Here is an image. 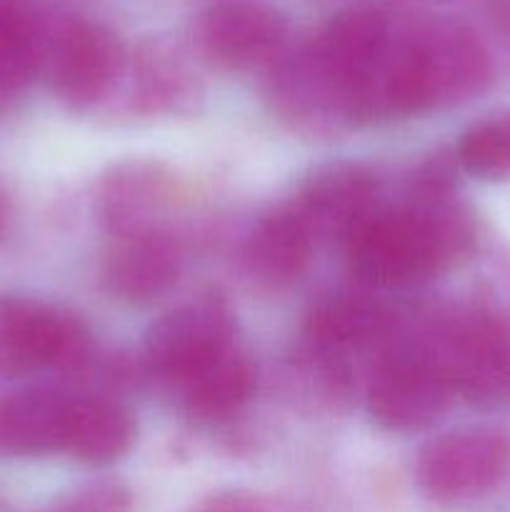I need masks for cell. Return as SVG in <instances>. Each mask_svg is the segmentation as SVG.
<instances>
[{"mask_svg":"<svg viewBox=\"0 0 510 512\" xmlns=\"http://www.w3.org/2000/svg\"><path fill=\"white\" fill-rule=\"evenodd\" d=\"M455 163L473 178H505L510 175V115L483 120L460 135L453 153Z\"/></svg>","mask_w":510,"mask_h":512,"instance_id":"ac0fdd59","label":"cell"},{"mask_svg":"<svg viewBox=\"0 0 510 512\" xmlns=\"http://www.w3.org/2000/svg\"><path fill=\"white\" fill-rule=\"evenodd\" d=\"M233 345L235 315L228 300L218 293H203L150 325L140 363L150 378L178 388Z\"/></svg>","mask_w":510,"mask_h":512,"instance_id":"5b68a950","label":"cell"},{"mask_svg":"<svg viewBox=\"0 0 510 512\" xmlns=\"http://www.w3.org/2000/svg\"><path fill=\"white\" fill-rule=\"evenodd\" d=\"M190 512H303L295 508L293 503L275 495L258 493V490L248 488H228L218 490V493L208 495L193 505Z\"/></svg>","mask_w":510,"mask_h":512,"instance_id":"ffe728a7","label":"cell"},{"mask_svg":"<svg viewBox=\"0 0 510 512\" xmlns=\"http://www.w3.org/2000/svg\"><path fill=\"white\" fill-rule=\"evenodd\" d=\"M185 265L183 238L175 228L110 238L100 280L113 298L145 305L178 283Z\"/></svg>","mask_w":510,"mask_h":512,"instance_id":"8fae6325","label":"cell"},{"mask_svg":"<svg viewBox=\"0 0 510 512\" xmlns=\"http://www.w3.org/2000/svg\"><path fill=\"white\" fill-rule=\"evenodd\" d=\"M175 175L155 160H125L100 175L95 210L110 238L170 228L178 205Z\"/></svg>","mask_w":510,"mask_h":512,"instance_id":"30bf717a","label":"cell"},{"mask_svg":"<svg viewBox=\"0 0 510 512\" xmlns=\"http://www.w3.org/2000/svg\"><path fill=\"white\" fill-rule=\"evenodd\" d=\"M290 43L288 15L270 0H215L195 25L205 63L230 73H265Z\"/></svg>","mask_w":510,"mask_h":512,"instance_id":"8992f818","label":"cell"},{"mask_svg":"<svg viewBox=\"0 0 510 512\" xmlns=\"http://www.w3.org/2000/svg\"><path fill=\"white\" fill-rule=\"evenodd\" d=\"M133 495L115 480H93L60 495L43 512H130Z\"/></svg>","mask_w":510,"mask_h":512,"instance_id":"d6986e66","label":"cell"},{"mask_svg":"<svg viewBox=\"0 0 510 512\" xmlns=\"http://www.w3.org/2000/svg\"><path fill=\"white\" fill-rule=\"evenodd\" d=\"M470 243L473 225L453 193L405 188L398 203H380L343 250L363 288H410L453 268Z\"/></svg>","mask_w":510,"mask_h":512,"instance_id":"7a4b0ae2","label":"cell"},{"mask_svg":"<svg viewBox=\"0 0 510 512\" xmlns=\"http://www.w3.org/2000/svg\"><path fill=\"white\" fill-rule=\"evenodd\" d=\"M380 205V178L363 163H328L315 168L293 195L290 210L318 240H345Z\"/></svg>","mask_w":510,"mask_h":512,"instance_id":"9c48e42d","label":"cell"},{"mask_svg":"<svg viewBox=\"0 0 510 512\" xmlns=\"http://www.w3.org/2000/svg\"><path fill=\"white\" fill-rule=\"evenodd\" d=\"M95 340L75 313L20 295H0V373H85Z\"/></svg>","mask_w":510,"mask_h":512,"instance_id":"277c9868","label":"cell"},{"mask_svg":"<svg viewBox=\"0 0 510 512\" xmlns=\"http://www.w3.org/2000/svg\"><path fill=\"white\" fill-rule=\"evenodd\" d=\"M128 68L123 40L83 15H48L43 73L55 98L70 110L95 108Z\"/></svg>","mask_w":510,"mask_h":512,"instance_id":"3957f363","label":"cell"},{"mask_svg":"<svg viewBox=\"0 0 510 512\" xmlns=\"http://www.w3.org/2000/svg\"><path fill=\"white\" fill-rule=\"evenodd\" d=\"M48 13L33 0H0V95H15L43 73Z\"/></svg>","mask_w":510,"mask_h":512,"instance_id":"2e32d148","label":"cell"},{"mask_svg":"<svg viewBox=\"0 0 510 512\" xmlns=\"http://www.w3.org/2000/svg\"><path fill=\"white\" fill-rule=\"evenodd\" d=\"M485 75L488 55L465 25L420 20L395 28L360 95L358 125L455 105L478 93Z\"/></svg>","mask_w":510,"mask_h":512,"instance_id":"6da1fadb","label":"cell"},{"mask_svg":"<svg viewBox=\"0 0 510 512\" xmlns=\"http://www.w3.org/2000/svg\"><path fill=\"white\" fill-rule=\"evenodd\" d=\"M3 225H5V198L3 193H0V230H3Z\"/></svg>","mask_w":510,"mask_h":512,"instance_id":"44dd1931","label":"cell"},{"mask_svg":"<svg viewBox=\"0 0 510 512\" xmlns=\"http://www.w3.org/2000/svg\"><path fill=\"white\" fill-rule=\"evenodd\" d=\"M135 418L108 395L75 393L65 428L63 453L83 465L103 468L125 458L135 443Z\"/></svg>","mask_w":510,"mask_h":512,"instance_id":"5bb4252c","label":"cell"},{"mask_svg":"<svg viewBox=\"0 0 510 512\" xmlns=\"http://www.w3.org/2000/svg\"><path fill=\"white\" fill-rule=\"evenodd\" d=\"M315 238L290 205L260 215L243 245V263L250 278L270 288H283L308 270Z\"/></svg>","mask_w":510,"mask_h":512,"instance_id":"4fadbf2b","label":"cell"},{"mask_svg":"<svg viewBox=\"0 0 510 512\" xmlns=\"http://www.w3.org/2000/svg\"><path fill=\"white\" fill-rule=\"evenodd\" d=\"M510 450L490 430H455L420 448L415 480L420 493L438 505H468L495 488L508 468Z\"/></svg>","mask_w":510,"mask_h":512,"instance_id":"52a82bcc","label":"cell"},{"mask_svg":"<svg viewBox=\"0 0 510 512\" xmlns=\"http://www.w3.org/2000/svg\"><path fill=\"white\" fill-rule=\"evenodd\" d=\"M258 388V370L253 358L238 345L225 350L205 368L178 385L185 413L203 423H220L250 403Z\"/></svg>","mask_w":510,"mask_h":512,"instance_id":"9a60e30c","label":"cell"},{"mask_svg":"<svg viewBox=\"0 0 510 512\" xmlns=\"http://www.w3.org/2000/svg\"><path fill=\"white\" fill-rule=\"evenodd\" d=\"M130 103L145 115L183 113L198 95L190 70L165 48L150 45L128 58Z\"/></svg>","mask_w":510,"mask_h":512,"instance_id":"e0dca14e","label":"cell"},{"mask_svg":"<svg viewBox=\"0 0 510 512\" xmlns=\"http://www.w3.org/2000/svg\"><path fill=\"white\" fill-rule=\"evenodd\" d=\"M395 323L398 310L360 285L358 290H330L315 298L305 310L300 338L305 348L330 358L350 363L355 355H373L375 360L393 335Z\"/></svg>","mask_w":510,"mask_h":512,"instance_id":"ba28073f","label":"cell"},{"mask_svg":"<svg viewBox=\"0 0 510 512\" xmlns=\"http://www.w3.org/2000/svg\"><path fill=\"white\" fill-rule=\"evenodd\" d=\"M73 395L55 385H33L0 400V453L13 458L63 453Z\"/></svg>","mask_w":510,"mask_h":512,"instance_id":"7c38bea8","label":"cell"}]
</instances>
